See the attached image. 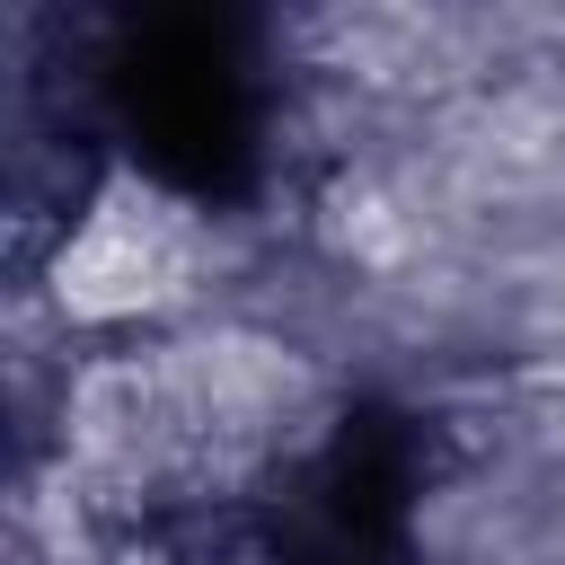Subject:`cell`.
Segmentation results:
<instances>
[{"mask_svg": "<svg viewBox=\"0 0 565 565\" xmlns=\"http://www.w3.org/2000/svg\"><path fill=\"white\" fill-rule=\"evenodd\" d=\"M62 335H124V327H159V318H185L212 282V230L203 212L132 168V159H106L53 221L44 238V265H35Z\"/></svg>", "mask_w": 565, "mask_h": 565, "instance_id": "6da1fadb", "label": "cell"}]
</instances>
